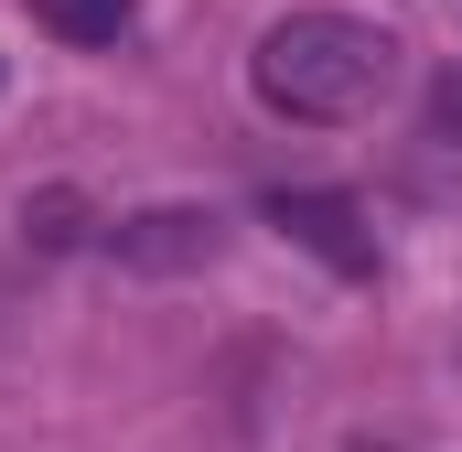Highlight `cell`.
I'll use <instances>...</instances> for the list:
<instances>
[{"mask_svg": "<svg viewBox=\"0 0 462 452\" xmlns=\"http://www.w3.org/2000/svg\"><path fill=\"white\" fill-rule=\"evenodd\" d=\"M247 76H258V98L280 118H312V129H334V118H365L398 98V76H409V43L387 33V22H365V11H280L269 33H258V54H247Z\"/></svg>", "mask_w": 462, "mask_h": 452, "instance_id": "6da1fadb", "label": "cell"}, {"mask_svg": "<svg viewBox=\"0 0 462 452\" xmlns=\"http://www.w3.org/2000/svg\"><path fill=\"white\" fill-rule=\"evenodd\" d=\"M108 259L140 280H183V269H216L226 259V216L216 205H140L108 226Z\"/></svg>", "mask_w": 462, "mask_h": 452, "instance_id": "7a4b0ae2", "label": "cell"}, {"mask_svg": "<svg viewBox=\"0 0 462 452\" xmlns=\"http://www.w3.org/2000/svg\"><path fill=\"white\" fill-rule=\"evenodd\" d=\"M269 226H291L334 280H376V237H365V216H355L345 194H323V184H291V194H269Z\"/></svg>", "mask_w": 462, "mask_h": 452, "instance_id": "3957f363", "label": "cell"}, {"mask_svg": "<svg viewBox=\"0 0 462 452\" xmlns=\"http://www.w3.org/2000/svg\"><path fill=\"white\" fill-rule=\"evenodd\" d=\"M32 22L65 33V43H118V33L140 22V0H32Z\"/></svg>", "mask_w": 462, "mask_h": 452, "instance_id": "277c9868", "label": "cell"}, {"mask_svg": "<svg viewBox=\"0 0 462 452\" xmlns=\"http://www.w3.org/2000/svg\"><path fill=\"white\" fill-rule=\"evenodd\" d=\"M22 237H32V248H65V237H76V194H43V205H22Z\"/></svg>", "mask_w": 462, "mask_h": 452, "instance_id": "5b68a950", "label": "cell"}, {"mask_svg": "<svg viewBox=\"0 0 462 452\" xmlns=\"http://www.w3.org/2000/svg\"><path fill=\"white\" fill-rule=\"evenodd\" d=\"M430 129H441V140H462V65L430 87Z\"/></svg>", "mask_w": 462, "mask_h": 452, "instance_id": "8992f818", "label": "cell"}]
</instances>
